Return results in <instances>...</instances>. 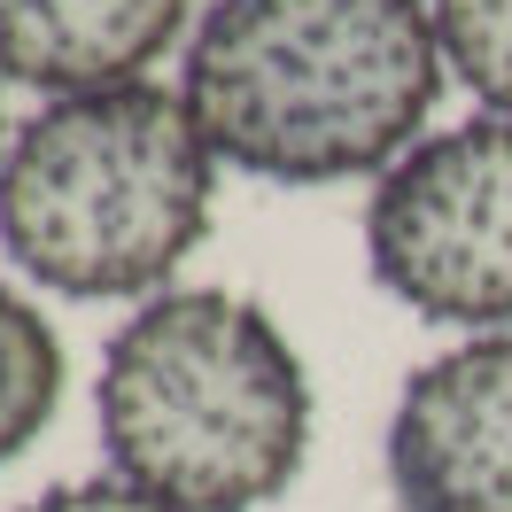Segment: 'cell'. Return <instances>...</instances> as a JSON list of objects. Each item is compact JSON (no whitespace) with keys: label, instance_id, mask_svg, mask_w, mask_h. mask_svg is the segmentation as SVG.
Segmentation results:
<instances>
[{"label":"cell","instance_id":"obj_1","mask_svg":"<svg viewBox=\"0 0 512 512\" xmlns=\"http://www.w3.org/2000/svg\"><path fill=\"white\" fill-rule=\"evenodd\" d=\"M443 70L427 0H210L179 101L218 163L334 187L412 156Z\"/></svg>","mask_w":512,"mask_h":512},{"label":"cell","instance_id":"obj_2","mask_svg":"<svg viewBox=\"0 0 512 512\" xmlns=\"http://www.w3.org/2000/svg\"><path fill=\"white\" fill-rule=\"evenodd\" d=\"M94 419L132 489L179 512H256L303 474L311 373L264 303L163 288L109 334Z\"/></svg>","mask_w":512,"mask_h":512},{"label":"cell","instance_id":"obj_3","mask_svg":"<svg viewBox=\"0 0 512 512\" xmlns=\"http://www.w3.org/2000/svg\"><path fill=\"white\" fill-rule=\"evenodd\" d=\"M218 156L156 78L47 101L0 156V249L78 303L163 295L210 233Z\"/></svg>","mask_w":512,"mask_h":512},{"label":"cell","instance_id":"obj_4","mask_svg":"<svg viewBox=\"0 0 512 512\" xmlns=\"http://www.w3.org/2000/svg\"><path fill=\"white\" fill-rule=\"evenodd\" d=\"M365 264L435 326H512V117L427 132L388 163L365 202Z\"/></svg>","mask_w":512,"mask_h":512},{"label":"cell","instance_id":"obj_5","mask_svg":"<svg viewBox=\"0 0 512 512\" xmlns=\"http://www.w3.org/2000/svg\"><path fill=\"white\" fill-rule=\"evenodd\" d=\"M381 450L404 512H512V334L427 357L388 412Z\"/></svg>","mask_w":512,"mask_h":512},{"label":"cell","instance_id":"obj_6","mask_svg":"<svg viewBox=\"0 0 512 512\" xmlns=\"http://www.w3.org/2000/svg\"><path fill=\"white\" fill-rule=\"evenodd\" d=\"M187 8L194 0H0V78L55 101L140 86L187 32Z\"/></svg>","mask_w":512,"mask_h":512},{"label":"cell","instance_id":"obj_7","mask_svg":"<svg viewBox=\"0 0 512 512\" xmlns=\"http://www.w3.org/2000/svg\"><path fill=\"white\" fill-rule=\"evenodd\" d=\"M63 404V342L32 295L0 288V466L39 443Z\"/></svg>","mask_w":512,"mask_h":512},{"label":"cell","instance_id":"obj_8","mask_svg":"<svg viewBox=\"0 0 512 512\" xmlns=\"http://www.w3.org/2000/svg\"><path fill=\"white\" fill-rule=\"evenodd\" d=\"M443 63L489 117H512V0H427Z\"/></svg>","mask_w":512,"mask_h":512},{"label":"cell","instance_id":"obj_9","mask_svg":"<svg viewBox=\"0 0 512 512\" xmlns=\"http://www.w3.org/2000/svg\"><path fill=\"white\" fill-rule=\"evenodd\" d=\"M16 512H179V505L132 489L125 474H101V481H63V489H47V497H32V505H16Z\"/></svg>","mask_w":512,"mask_h":512},{"label":"cell","instance_id":"obj_10","mask_svg":"<svg viewBox=\"0 0 512 512\" xmlns=\"http://www.w3.org/2000/svg\"><path fill=\"white\" fill-rule=\"evenodd\" d=\"M0 156H8V148H0Z\"/></svg>","mask_w":512,"mask_h":512}]
</instances>
